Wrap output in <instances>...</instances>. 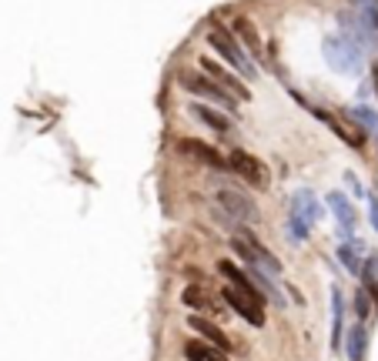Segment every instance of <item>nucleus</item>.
Segmentation results:
<instances>
[{"instance_id":"1","label":"nucleus","mask_w":378,"mask_h":361,"mask_svg":"<svg viewBox=\"0 0 378 361\" xmlns=\"http://www.w3.org/2000/svg\"><path fill=\"white\" fill-rule=\"evenodd\" d=\"M325 58L338 74H359L361 71V47L348 34L325 37Z\"/></svg>"},{"instance_id":"2","label":"nucleus","mask_w":378,"mask_h":361,"mask_svg":"<svg viewBox=\"0 0 378 361\" xmlns=\"http://www.w3.org/2000/svg\"><path fill=\"white\" fill-rule=\"evenodd\" d=\"M208 44L214 47V51H218V54H221V58L227 60V64H231V67H234V71H241V74H245L248 80H255V77H258V67L251 64V58H248L245 51H241V47L234 44V37L227 34L221 24H214V27H211Z\"/></svg>"},{"instance_id":"3","label":"nucleus","mask_w":378,"mask_h":361,"mask_svg":"<svg viewBox=\"0 0 378 361\" xmlns=\"http://www.w3.org/2000/svg\"><path fill=\"white\" fill-rule=\"evenodd\" d=\"M234 251H238V254H241L251 267L268 271V274H275V278L282 274V261H278V258H275V254H271V251H268V247L261 245V241H258V238H255L248 228L241 231V234H234Z\"/></svg>"},{"instance_id":"4","label":"nucleus","mask_w":378,"mask_h":361,"mask_svg":"<svg viewBox=\"0 0 378 361\" xmlns=\"http://www.w3.org/2000/svg\"><path fill=\"white\" fill-rule=\"evenodd\" d=\"M181 84H184V91H191V94L208 97L211 104H218V107H225V111H234V97L227 94L225 87H218L208 74H191V71H184V74H181Z\"/></svg>"},{"instance_id":"5","label":"nucleus","mask_w":378,"mask_h":361,"mask_svg":"<svg viewBox=\"0 0 378 361\" xmlns=\"http://www.w3.org/2000/svg\"><path fill=\"white\" fill-rule=\"evenodd\" d=\"M221 298H225L227 308H231V311H238L248 324H255V328H261V324H265V301H261V298H251V294H245L241 288H234V285L225 288V291H221Z\"/></svg>"},{"instance_id":"6","label":"nucleus","mask_w":378,"mask_h":361,"mask_svg":"<svg viewBox=\"0 0 378 361\" xmlns=\"http://www.w3.org/2000/svg\"><path fill=\"white\" fill-rule=\"evenodd\" d=\"M218 204L225 208V214H231L234 221H245V224H255L258 218H261V211H258V204L248 197V194H241V191L234 188H221L218 194Z\"/></svg>"},{"instance_id":"7","label":"nucleus","mask_w":378,"mask_h":361,"mask_svg":"<svg viewBox=\"0 0 378 361\" xmlns=\"http://www.w3.org/2000/svg\"><path fill=\"white\" fill-rule=\"evenodd\" d=\"M227 168L238 174V177H245L248 184H255V188H265L268 184V168L255 157V154L248 151H231L227 154Z\"/></svg>"},{"instance_id":"8","label":"nucleus","mask_w":378,"mask_h":361,"mask_svg":"<svg viewBox=\"0 0 378 361\" xmlns=\"http://www.w3.org/2000/svg\"><path fill=\"white\" fill-rule=\"evenodd\" d=\"M181 154H188V157H194V161H201L205 168H211V171H231L227 168V157L218 148H211V144H205V141H194V137H184L181 144Z\"/></svg>"},{"instance_id":"9","label":"nucleus","mask_w":378,"mask_h":361,"mask_svg":"<svg viewBox=\"0 0 378 361\" xmlns=\"http://www.w3.org/2000/svg\"><path fill=\"white\" fill-rule=\"evenodd\" d=\"M201 67H205V74H208L211 80L218 84V87H225V91L234 97V100H241V97L248 100V97H251V91H248V87L241 84V80H238V77L231 74V71H225L221 64H214L211 58H201Z\"/></svg>"},{"instance_id":"10","label":"nucleus","mask_w":378,"mask_h":361,"mask_svg":"<svg viewBox=\"0 0 378 361\" xmlns=\"http://www.w3.org/2000/svg\"><path fill=\"white\" fill-rule=\"evenodd\" d=\"M328 208L335 211V218H338L341 238H352V234H355V224H359V218H355V208H352V201H348L341 191H332V194H328Z\"/></svg>"},{"instance_id":"11","label":"nucleus","mask_w":378,"mask_h":361,"mask_svg":"<svg viewBox=\"0 0 378 361\" xmlns=\"http://www.w3.org/2000/svg\"><path fill=\"white\" fill-rule=\"evenodd\" d=\"M315 117H318V121H325V124H328L332 131L338 134V137L345 141V144H348V148H361V144H365V131H359L352 121H338V117L328 114V111H315Z\"/></svg>"},{"instance_id":"12","label":"nucleus","mask_w":378,"mask_h":361,"mask_svg":"<svg viewBox=\"0 0 378 361\" xmlns=\"http://www.w3.org/2000/svg\"><path fill=\"white\" fill-rule=\"evenodd\" d=\"M291 218H302L304 224H315L322 218V204L315 201L311 191H295V197H291Z\"/></svg>"},{"instance_id":"13","label":"nucleus","mask_w":378,"mask_h":361,"mask_svg":"<svg viewBox=\"0 0 378 361\" xmlns=\"http://www.w3.org/2000/svg\"><path fill=\"white\" fill-rule=\"evenodd\" d=\"M181 301L188 304L191 311H201V315H211V311H218V308H221V301H214V298H211V291H208V288H201V285L184 288Z\"/></svg>"},{"instance_id":"14","label":"nucleus","mask_w":378,"mask_h":361,"mask_svg":"<svg viewBox=\"0 0 378 361\" xmlns=\"http://www.w3.org/2000/svg\"><path fill=\"white\" fill-rule=\"evenodd\" d=\"M188 328H194L201 338H208L211 344H218L221 351H231V342H227V335L218 328V324H211L208 318H201V315H191V322H188Z\"/></svg>"},{"instance_id":"15","label":"nucleus","mask_w":378,"mask_h":361,"mask_svg":"<svg viewBox=\"0 0 378 361\" xmlns=\"http://www.w3.org/2000/svg\"><path fill=\"white\" fill-rule=\"evenodd\" d=\"M234 34L245 40V47H248V54L258 60L261 54H265V47H261V37H258V30H255V24L248 17H234Z\"/></svg>"},{"instance_id":"16","label":"nucleus","mask_w":378,"mask_h":361,"mask_svg":"<svg viewBox=\"0 0 378 361\" xmlns=\"http://www.w3.org/2000/svg\"><path fill=\"white\" fill-rule=\"evenodd\" d=\"M191 114L198 117L201 124H208L211 131H218V134H227V131H231V121H227L225 114H218L214 107H208V104H191Z\"/></svg>"},{"instance_id":"17","label":"nucleus","mask_w":378,"mask_h":361,"mask_svg":"<svg viewBox=\"0 0 378 361\" xmlns=\"http://www.w3.org/2000/svg\"><path fill=\"white\" fill-rule=\"evenodd\" d=\"M184 355L188 361H227V355L211 342H188L184 344Z\"/></svg>"},{"instance_id":"18","label":"nucleus","mask_w":378,"mask_h":361,"mask_svg":"<svg viewBox=\"0 0 378 361\" xmlns=\"http://www.w3.org/2000/svg\"><path fill=\"white\" fill-rule=\"evenodd\" d=\"M365 344H368L365 324H352V331H348V355H352V361L365 358Z\"/></svg>"},{"instance_id":"19","label":"nucleus","mask_w":378,"mask_h":361,"mask_svg":"<svg viewBox=\"0 0 378 361\" xmlns=\"http://www.w3.org/2000/svg\"><path fill=\"white\" fill-rule=\"evenodd\" d=\"M345 114H348V121H352V124H361L365 131H375L378 134V114L372 111V107L359 104V107H352V111H345Z\"/></svg>"},{"instance_id":"20","label":"nucleus","mask_w":378,"mask_h":361,"mask_svg":"<svg viewBox=\"0 0 378 361\" xmlns=\"http://www.w3.org/2000/svg\"><path fill=\"white\" fill-rule=\"evenodd\" d=\"M332 324H335V328H332V344H335V348H338L341 344V315H345V301H341V291L338 288H332Z\"/></svg>"},{"instance_id":"21","label":"nucleus","mask_w":378,"mask_h":361,"mask_svg":"<svg viewBox=\"0 0 378 361\" xmlns=\"http://www.w3.org/2000/svg\"><path fill=\"white\" fill-rule=\"evenodd\" d=\"M361 245H341L338 247V261L345 267H348V271H352V274H361Z\"/></svg>"},{"instance_id":"22","label":"nucleus","mask_w":378,"mask_h":361,"mask_svg":"<svg viewBox=\"0 0 378 361\" xmlns=\"http://www.w3.org/2000/svg\"><path fill=\"white\" fill-rule=\"evenodd\" d=\"M361 278L365 281H378V254H368V261L361 265Z\"/></svg>"},{"instance_id":"23","label":"nucleus","mask_w":378,"mask_h":361,"mask_svg":"<svg viewBox=\"0 0 378 361\" xmlns=\"http://www.w3.org/2000/svg\"><path fill=\"white\" fill-rule=\"evenodd\" d=\"M368 311H372V298H368V291H359V294H355V315L365 318Z\"/></svg>"},{"instance_id":"24","label":"nucleus","mask_w":378,"mask_h":361,"mask_svg":"<svg viewBox=\"0 0 378 361\" xmlns=\"http://www.w3.org/2000/svg\"><path fill=\"white\" fill-rule=\"evenodd\" d=\"M368 197V214H372V228L378 231V197L375 194H365Z\"/></svg>"},{"instance_id":"25","label":"nucleus","mask_w":378,"mask_h":361,"mask_svg":"<svg viewBox=\"0 0 378 361\" xmlns=\"http://www.w3.org/2000/svg\"><path fill=\"white\" fill-rule=\"evenodd\" d=\"M345 181L352 184V191H355V197H365V188H361V181L355 177V174H345Z\"/></svg>"},{"instance_id":"26","label":"nucleus","mask_w":378,"mask_h":361,"mask_svg":"<svg viewBox=\"0 0 378 361\" xmlns=\"http://www.w3.org/2000/svg\"><path fill=\"white\" fill-rule=\"evenodd\" d=\"M365 285H368V288H365V291H368V298L378 304V281H365Z\"/></svg>"},{"instance_id":"27","label":"nucleus","mask_w":378,"mask_h":361,"mask_svg":"<svg viewBox=\"0 0 378 361\" xmlns=\"http://www.w3.org/2000/svg\"><path fill=\"white\" fill-rule=\"evenodd\" d=\"M372 80H375V94H378V67L372 71Z\"/></svg>"}]
</instances>
